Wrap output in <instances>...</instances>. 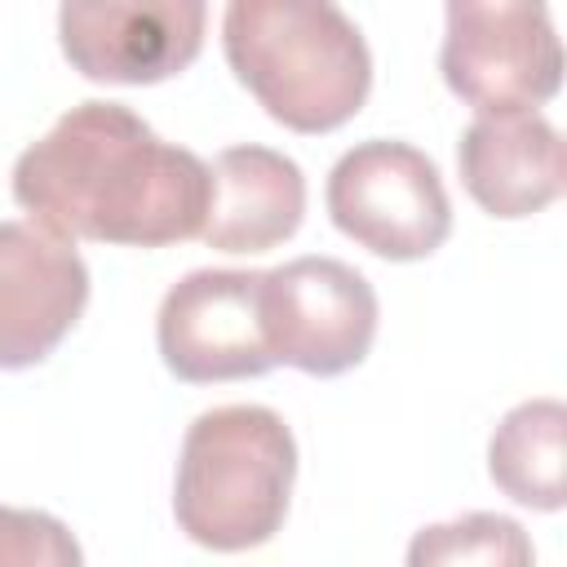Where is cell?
I'll return each mask as SVG.
<instances>
[{
	"mask_svg": "<svg viewBox=\"0 0 567 567\" xmlns=\"http://www.w3.org/2000/svg\"><path fill=\"white\" fill-rule=\"evenodd\" d=\"M221 49L235 80L292 133H332L372 89L363 31L328 0H230Z\"/></svg>",
	"mask_w": 567,
	"mask_h": 567,
	"instance_id": "7a4b0ae2",
	"label": "cell"
},
{
	"mask_svg": "<svg viewBox=\"0 0 567 567\" xmlns=\"http://www.w3.org/2000/svg\"><path fill=\"white\" fill-rule=\"evenodd\" d=\"M408 567H536L532 536L505 514H461L408 540Z\"/></svg>",
	"mask_w": 567,
	"mask_h": 567,
	"instance_id": "4fadbf2b",
	"label": "cell"
},
{
	"mask_svg": "<svg viewBox=\"0 0 567 567\" xmlns=\"http://www.w3.org/2000/svg\"><path fill=\"white\" fill-rule=\"evenodd\" d=\"M492 483L527 509L567 505V408L558 399H527L509 408L487 443Z\"/></svg>",
	"mask_w": 567,
	"mask_h": 567,
	"instance_id": "7c38bea8",
	"label": "cell"
},
{
	"mask_svg": "<svg viewBox=\"0 0 567 567\" xmlns=\"http://www.w3.org/2000/svg\"><path fill=\"white\" fill-rule=\"evenodd\" d=\"M456 168L470 199L501 221L549 208L567 182L563 137L540 111L478 115L456 142Z\"/></svg>",
	"mask_w": 567,
	"mask_h": 567,
	"instance_id": "30bf717a",
	"label": "cell"
},
{
	"mask_svg": "<svg viewBox=\"0 0 567 567\" xmlns=\"http://www.w3.org/2000/svg\"><path fill=\"white\" fill-rule=\"evenodd\" d=\"M447 89L478 115H523L563 84V44L545 4L452 0L439 49Z\"/></svg>",
	"mask_w": 567,
	"mask_h": 567,
	"instance_id": "5b68a950",
	"label": "cell"
},
{
	"mask_svg": "<svg viewBox=\"0 0 567 567\" xmlns=\"http://www.w3.org/2000/svg\"><path fill=\"white\" fill-rule=\"evenodd\" d=\"M89 306V266L40 221H0V372L44 363Z\"/></svg>",
	"mask_w": 567,
	"mask_h": 567,
	"instance_id": "9c48e42d",
	"label": "cell"
},
{
	"mask_svg": "<svg viewBox=\"0 0 567 567\" xmlns=\"http://www.w3.org/2000/svg\"><path fill=\"white\" fill-rule=\"evenodd\" d=\"M292 478L297 439L275 408H208L182 439L173 478L177 527L213 554L257 549L284 527Z\"/></svg>",
	"mask_w": 567,
	"mask_h": 567,
	"instance_id": "3957f363",
	"label": "cell"
},
{
	"mask_svg": "<svg viewBox=\"0 0 567 567\" xmlns=\"http://www.w3.org/2000/svg\"><path fill=\"white\" fill-rule=\"evenodd\" d=\"M208 9L199 0H102L62 4L58 40L66 62L93 84H159L182 75L204 49Z\"/></svg>",
	"mask_w": 567,
	"mask_h": 567,
	"instance_id": "ba28073f",
	"label": "cell"
},
{
	"mask_svg": "<svg viewBox=\"0 0 567 567\" xmlns=\"http://www.w3.org/2000/svg\"><path fill=\"white\" fill-rule=\"evenodd\" d=\"M155 346L177 381L213 385L275 368L261 323V270H190L155 315Z\"/></svg>",
	"mask_w": 567,
	"mask_h": 567,
	"instance_id": "52a82bcc",
	"label": "cell"
},
{
	"mask_svg": "<svg viewBox=\"0 0 567 567\" xmlns=\"http://www.w3.org/2000/svg\"><path fill=\"white\" fill-rule=\"evenodd\" d=\"M0 567H84V549L62 518L0 505Z\"/></svg>",
	"mask_w": 567,
	"mask_h": 567,
	"instance_id": "5bb4252c",
	"label": "cell"
},
{
	"mask_svg": "<svg viewBox=\"0 0 567 567\" xmlns=\"http://www.w3.org/2000/svg\"><path fill=\"white\" fill-rule=\"evenodd\" d=\"M13 199L62 239L164 248L204 230L208 164L124 102H80L13 164Z\"/></svg>",
	"mask_w": 567,
	"mask_h": 567,
	"instance_id": "6da1fadb",
	"label": "cell"
},
{
	"mask_svg": "<svg viewBox=\"0 0 567 567\" xmlns=\"http://www.w3.org/2000/svg\"><path fill=\"white\" fill-rule=\"evenodd\" d=\"M328 217L385 261H421L452 235V204L434 159L394 137L350 146L328 173Z\"/></svg>",
	"mask_w": 567,
	"mask_h": 567,
	"instance_id": "277c9868",
	"label": "cell"
},
{
	"mask_svg": "<svg viewBox=\"0 0 567 567\" xmlns=\"http://www.w3.org/2000/svg\"><path fill=\"white\" fill-rule=\"evenodd\" d=\"M377 292L337 257H297L261 270V323L275 363L306 377L359 368L377 341Z\"/></svg>",
	"mask_w": 567,
	"mask_h": 567,
	"instance_id": "8992f818",
	"label": "cell"
},
{
	"mask_svg": "<svg viewBox=\"0 0 567 567\" xmlns=\"http://www.w3.org/2000/svg\"><path fill=\"white\" fill-rule=\"evenodd\" d=\"M306 217V177L297 159L270 146H226L208 164V213L199 239L217 252H266L297 235Z\"/></svg>",
	"mask_w": 567,
	"mask_h": 567,
	"instance_id": "8fae6325",
	"label": "cell"
}]
</instances>
